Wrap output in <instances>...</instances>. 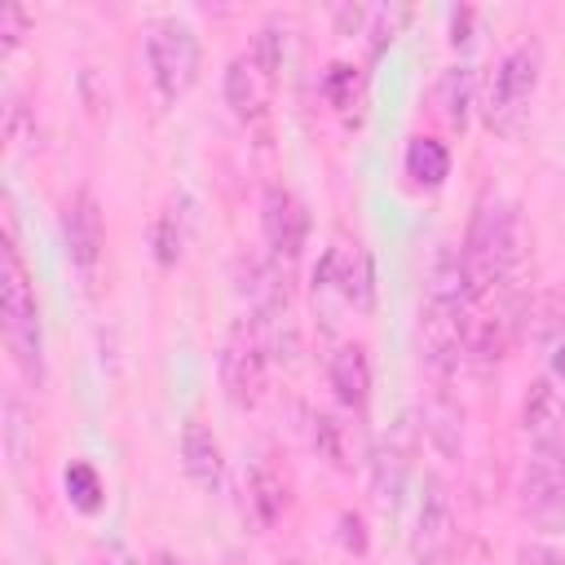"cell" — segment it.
<instances>
[{
  "label": "cell",
  "mask_w": 565,
  "mask_h": 565,
  "mask_svg": "<svg viewBox=\"0 0 565 565\" xmlns=\"http://www.w3.org/2000/svg\"><path fill=\"white\" fill-rule=\"evenodd\" d=\"M459 256L468 265L472 291L481 300L521 256V216H516V207L508 199H486L472 216V230H468V243H463Z\"/></svg>",
  "instance_id": "obj_1"
},
{
  "label": "cell",
  "mask_w": 565,
  "mask_h": 565,
  "mask_svg": "<svg viewBox=\"0 0 565 565\" xmlns=\"http://www.w3.org/2000/svg\"><path fill=\"white\" fill-rule=\"evenodd\" d=\"M0 309H4V340L18 358V366L40 380L44 375V327H40V305L26 278V265L13 243L0 252Z\"/></svg>",
  "instance_id": "obj_2"
},
{
  "label": "cell",
  "mask_w": 565,
  "mask_h": 565,
  "mask_svg": "<svg viewBox=\"0 0 565 565\" xmlns=\"http://www.w3.org/2000/svg\"><path fill=\"white\" fill-rule=\"evenodd\" d=\"M146 62L163 97H181L199 75V35L181 18H163L146 35Z\"/></svg>",
  "instance_id": "obj_3"
},
{
  "label": "cell",
  "mask_w": 565,
  "mask_h": 565,
  "mask_svg": "<svg viewBox=\"0 0 565 565\" xmlns=\"http://www.w3.org/2000/svg\"><path fill=\"white\" fill-rule=\"evenodd\" d=\"M534 88H539V49L534 44H516L512 53H503V62L494 71V84H490V102H486L490 128L516 132L525 110H530Z\"/></svg>",
  "instance_id": "obj_4"
},
{
  "label": "cell",
  "mask_w": 565,
  "mask_h": 565,
  "mask_svg": "<svg viewBox=\"0 0 565 565\" xmlns=\"http://www.w3.org/2000/svg\"><path fill=\"white\" fill-rule=\"evenodd\" d=\"M411 547L419 556V565H437L450 556L455 547V508L446 494V481L437 472L424 477V494H419V512H415V534Z\"/></svg>",
  "instance_id": "obj_5"
},
{
  "label": "cell",
  "mask_w": 565,
  "mask_h": 565,
  "mask_svg": "<svg viewBox=\"0 0 565 565\" xmlns=\"http://www.w3.org/2000/svg\"><path fill=\"white\" fill-rule=\"evenodd\" d=\"M221 384L230 393V402L238 406H256L260 388H265V344L256 335V327H238L225 349H221Z\"/></svg>",
  "instance_id": "obj_6"
},
{
  "label": "cell",
  "mask_w": 565,
  "mask_h": 565,
  "mask_svg": "<svg viewBox=\"0 0 565 565\" xmlns=\"http://www.w3.org/2000/svg\"><path fill=\"white\" fill-rule=\"evenodd\" d=\"M260 225H265V243L274 247V256H282V260L300 256V247L309 238V212H305V203L287 185H269L265 190Z\"/></svg>",
  "instance_id": "obj_7"
},
{
  "label": "cell",
  "mask_w": 565,
  "mask_h": 565,
  "mask_svg": "<svg viewBox=\"0 0 565 565\" xmlns=\"http://www.w3.org/2000/svg\"><path fill=\"white\" fill-rule=\"evenodd\" d=\"M525 433L539 455L565 459V397L552 380H534L525 393Z\"/></svg>",
  "instance_id": "obj_8"
},
{
  "label": "cell",
  "mask_w": 565,
  "mask_h": 565,
  "mask_svg": "<svg viewBox=\"0 0 565 565\" xmlns=\"http://www.w3.org/2000/svg\"><path fill=\"white\" fill-rule=\"evenodd\" d=\"M521 503L534 521H556L565 516V459L552 455H530L521 472Z\"/></svg>",
  "instance_id": "obj_9"
},
{
  "label": "cell",
  "mask_w": 565,
  "mask_h": 565,
  "mask_svg": "<svg viewBox=\"0 0 565 565\" xmlns=\"http://www.w3.org/2000/svg\"><path fill=\"white\" fill-rule=\"evenodd\" d=\"M274 75L252 49L238 53L230 66H225V102L238 119H256L265 106H269V93H274Z\"/></svg>",
  "instance_id": "obj_10"
},
{
  "label": "cell",
  "mask_w": 565,
  "mask_h": 565,
  "mask_svg": "<svg viewBox=\"0 0 565 565\" xmlns=\"http://www.w3.org/2000/svg\"><path fill=\"white\" fill-rule=\"evenodd\" d=\"M62 230H66V252L71 260L93 274L97 260H102V243H106V225H102V212H97V199L88 190H79L71 203H66V216H62Z\"/></svg>",
  "instance_id": "obj_11"
},
{
  "label": "cell",
  "mask_w": 565,
  "mask_h": 565,
  "mask_svg": "<svg viewBox=\"0 0 565 565\" xmlns=\"http://www.w3.org/2000/svg\"><path fill=\"white\" fill-rule=\"evenodd\" d=\"M313 291L318 296H340V300H366V265L349 243H331L327 256L313 269Z\"/></svg>",
  "instance_id": "obj_12"
},
{
  "label": "cell",
  "mask_w": 565,
  "mask_h": 565,
  "mask_svg": "<svg viewBox=\"0 0 565 565\" xmlns=\"http://www.w3.org/2000/svg\"><path fill=\"white\" fill-rule=\"evenodd\" d=\"M181 459H185V472L203 490H216L221 486V446H216L212 428H203L199 419H190L185 433H181Z\"/></svg>",
  "instance_id": "obj_13"
},
{
  "label": "cell",
  "mask_w": 565,
  "mask_h": 565,
  "mask_svg": "<svg viewBox=\"0 0 565 565\" xmlns=\"http://www.w3.org/2000/svg\"><path fill=\"white\" fill-rule=\"evenodd\" d=\"M331 388L344 406L362 411L366 406V393H371V366H366V353L358 344H344L335 358H331Z\"/></svg>",
  "instance_id": "obj_14"
},
{
  "label": "cell",
  "mask_w": 565,
  "mask_h": 565,
  "mask_svg": "<svg viewBox=\"0 0 565 565\" xmlns=\"http://www.w3.org/2000/svg\"><path fill=\"white\" fill-rule=\"evenodd\" d=\"M406 172L419 185H441L450 177V150L437 137H411V146H406Z\"/></svg>",
  "instance_id": "obj_15"
},
{
  "label": "cell",
  "mask_w": 565,
  "mask_h": 565,
  "mask_svg": "<svg viewBox=\"0 0 565 565\" xmlns=\"http://www.w3.org/2000/svg\"><path fill=\"white\" fill-rule=\"evenodd\" d=\"M402 472H406V428L393 433L380 455H375V499L380 503H393L397 490H402Z\"/></svg>",
  "instance_id": "obj_16"
},
{
  "label": "cell",
  "mask_w": 565,
  "mask_h": 565,
  "mask_svg": "<svg viewBox=\"0 0 565 565\" xmlns=\"http://www.w3.org/2000/svg\"><path fill=\"white\" fill-rule=\"evenodd\" d=\"M437 97H441V115H446L450 124H463V119H468V97H472V71H468V66H450V71L441 75Z\"/></svg>",
  "instance_id": "obj_17"
},
{
  "label": "cell",
  "mask_w": 565,
  "mask_h": 565,
  "mask_svg": "<svg viewBox=\"0 0 565 565\" xmlns=\"http://www.w3.org/2000/svg\"><path fill=\"white\" fill-rule=\"evenodd\" d=\"M62 481H66V499H71L79 512H97V508H102L106 486H102V477H97L93 463H71Z\"/></svg>",
  "instance_id": "obj_18"
},
{
  "label": "cell",
  "mask_w": 565,
  "mask_h": 565,
  "mask_svg": "<svg viewBox=\"0 0 565 565\" xmlns=\"http://www.w3.org/2000/svg\"><path fill=\"white\" fill-rule=\"evenodd\" d=\"M556 331H565V296H539L525 309V335L530 340H552Z\"/></svg>",
  "instance_id": "obj_19"
},
{
  "label": "cell",
  "mask_w": 565,
  "mask_h": 565,
  "mask_svg": "<svg viewBox=\"0 0 565 565\" xmlns=\"http://www.w3.org/2000/svg\"><path fill=\"white\" fill-rule=\"evenodd\" d=\"M256 503H260V516H265V521H274V516L282 512V503H287V499H282V486H278L269 472H256Z\"/></svg>",
  "instance_id": "obj_20"
},
{
  "label": "cell",
  "mask_w": 565,
  "mask_h": 565,
  "mask_svg": "<svg viewBox=\"0 0 565 565\" xmlns=\"http://www.w3.org/2000/svg\"><path fill=\"white\" fill-rule=\"evenodd\" d=\"M516 565H565V556L556 547H547V543H525L516 552Z\"/></svg>",
  "instance_id": "obj_21"
},
{
  "label": "cell",
  "mask_w": 565,
  "mask_h": 565,
  "mask_svg": "<svg viewBox=\"0 0 565 565\" xmlns=\"http://www.w3.org/2000/svg\"><path fill=\"white\" fill-rule=\"evenodd\" d=\"M0 31H4V44L13 49V44L22 40V31H26V13H22L18 4H4V9H0Z\"/></svg>",
  "instance_id": "obj_22"
},
{
  "label": "cell",
  "mask_w": 565,
  "mask_h": 565,
  "mask_svg": "<svg viewBox=\"0 0 565 565\" xmlns=\"http://www.w3.org/2000/svg\"><path fill=\"white\" fill-rule=\"evenodd\" d=\"M9 459H13V468L22 463V406H18V397H9Z\"/></svg>",
  "instance_id": "obj_23"
},
{
  "label": "cell",
  "mask_w": 565,
  "mask_h": 565,
  "mask_svg": "<svg viewBox=\"0 0 565 565\" xmlns=\"http://www.w3.org/2000/svg\"><path fill=\"white\" fill-rule=\"evenodd\" d=\"M97 565H137V556H132L124 543H102V552H97Z\"/></svg>",
  "instance_id": "obj_24"
},
{
  "label": "cell",
  "mask_w": 565,
  "mask_h": 565,
  "mask_svg": "<svg viewBox=\"0 0 565 565\" xmlns=\"http://www.w3.org/2000/svg\"><path fill=\"white\" fill-rule=\"evenodd\" d=\"M556 375H561V380H565V344H561V349H556Z\"/></svg>",
  "instance_id": "obj_25"
},
{
  "label": "cell",
  "mask_w": 565,
  "mask_h": 565,
  "mask_svg": "<svg viewBox=\"0 0 565 565\" xmlns=\"http://www.w3.org/2000/svg\"><path fill=\"white\" fill-rule=\"evenodd\" d=\"M159 565H185V561H177V556H159Z\"/></svg>",
  "instance_id": "obj_26"
},
{
  "label": "cell",
  "mask_w": 565,
  "mask_h": 565,
  "mask_svg": "<svg viewBox=\"0 0 565 565\" xmlns=\"http://www.w3.org/2000/svg\"><path fill=\"white\" fill-rule=\"evenodd\" d=\"M282 565H300V561H282Z\"/></svg>",
  "instance_id": "obj_27"
}]
</instances>
